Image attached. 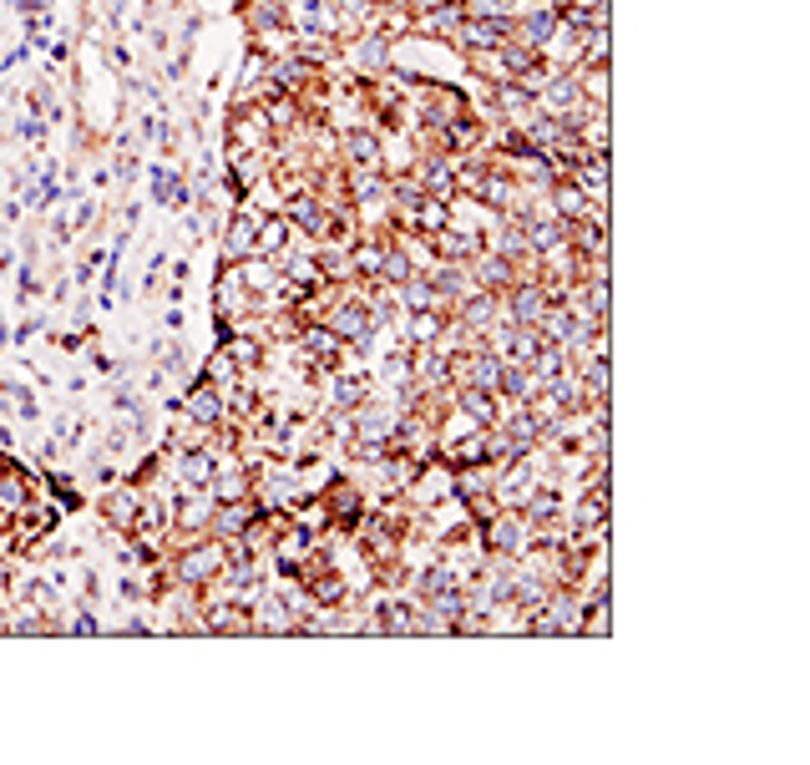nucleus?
<instances>
[{
	"mask_svg": "<svg viewBox=\"0 0 810 765\" xmlns=\"http://www.w3.org/2000/svg\"><path fill=\"white\" fill-rule=\"evenodd\" d=\"M193 416L198 421H218V396L213 391H193Z\"/></svg>",
	"mask_w": 810,
	"mask_h": 765,
	"instance_id": "nucleus-1",
	"label": "nucleus"
},
{
	"mask_svg": "<svg viewBox=\"0 0 810 765\" xmlns=\"http://www.w3.org/2000/svg\"><path fill=\"white\" fill-rule=\"evenodd\" d=\"M466 411L486 421V416H492V401H486V396H476V391H471V396H466Z\"/></svg>",
	"mask_w": 810,
	"mask_h": 765,
	"instance_id": "nucleus-2",
	"label": "nucleus"
},
{
	"mask_svg": "<svg viewBox=\"0 0 810 765\" xmlns=\"http://www.w3.org/2000/svg\"><path fill=\"white\" fill-rule=\"evenodd\" d=\"M537 310H542V299L522 289V294H517V315H537Z\"/></svg>",
	"mask_w": 810,
	"mask_h": 765,
	"instance_id": "nucleus-3",
	"label": "nucleus"
}]
</instances>
